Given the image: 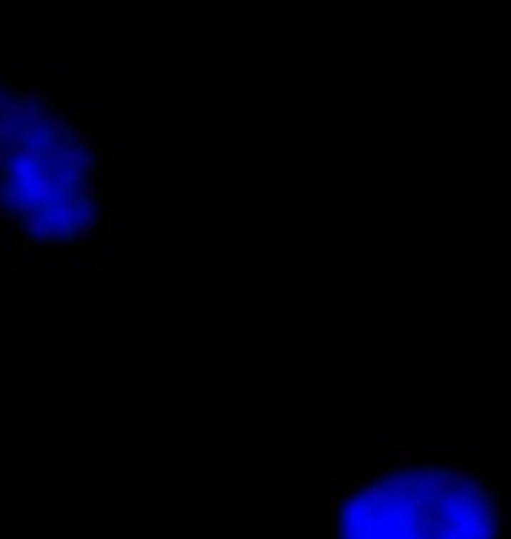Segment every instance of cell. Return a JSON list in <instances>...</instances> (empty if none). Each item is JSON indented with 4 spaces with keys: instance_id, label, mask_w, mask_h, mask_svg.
<instances>
[{
    "instance_id": "1",
    "label": "cell",
    "mask_w": 511,
    "mask_h": 539,
    "mask_svg": "<svg viewBox=\"0 0 511 539\" xmlns=\"http://www.w3.org/2000/svg\"><path fill=\"white\" fill-rule=\"evenodd\" d=\"M327 512L330 539H508L494 470L449 442H376Z\"/></svg>"
}]
</instances>
